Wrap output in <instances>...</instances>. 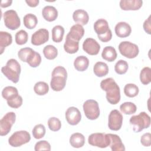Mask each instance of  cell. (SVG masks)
<instances>
[{
    "label": "cell",
    "mask_w": 151,
    "mask_h": 151,
    "mask_svg": "<svg viewBox=\"0 0 151 151\" xmlns=\"http://www.w3.org/2000/svg\"><path fill=\"white\" fill-rule=\"evenodd\" d=\"M15 42L19 45L25 44L28 39V33L23 29L19 30L18 31L15 36Z\"/></svg>",
    "instance_id": "obj_39"
},
{
    "label": "cell",
    "mask_w": 151,
    "mask_h": 151,
    "mask_svg": "<svg viewBox=\"0 0 151 151\" xmlns=\"http://www.w3.org/2000/svg\"><path fill=\"white\" fill-rule=\"evenodd\" d=\"M120 111L124 114H132L137 110L136 106L132 102H124L120 106Z\"/></svg>",
    "instance_id": "obj_34"
},
{
    "label": "cell",
    "mask_w": 151,
    "mask_h": 151,
    "mask_svg": "<svg viewBox=\"0 0 151 151\" xmlns=\"http://www.w3.org/2000/svg\"><path fill=\"white\" fill-rule=\"evenodd\" d=\"M94 29L101 41L107 42L111 40L112 38L111 31L106 19L101 18L97 20L94 24Z\"/></svg>",
    "instance_id": "obj_6"
},
{
    "label": "cell",
    "mask_w": 151,
    "mask_h": 151,
    "mask_svg": "<svg viewBox=\"0 0 151 151\" xmlns=\"http://www.w3.org/2000/svg\"><path fill=\"white\" fill-rule=\"evenodd\" d=\"M130 124L133 130L138 133L145 129H147L150 125V117L145 111L140 112L137 115L132 116L130 119Z\"/></svg>",
    "instance_id": "obj_5"
},
{
    "label": "cell",
    "mask_w": 151,
    "mask_h": 151,
    "mask_svg": "<svg viewBox=\"0 0 151 151\" xmlns=\"http://www.w3.org/2000/svg\"><path fill=\"white\" fill-rule=\"evenodd\" d=\"M48 126L49 129L53 132L58 131L61 127V122L57 117H50L48 120Z\"/></svg>",
    "instance_id": "obj_40"
},
{
    "label": "cell",
    "mask_w": 151,
    "mask_h": 151,
    "mask_svg": "<svg viewBox=\"0 0 151 151\" xmlns=\"http://www.w3.org/2000/svg\"><path fill=\"white\" fill-rule=\"evenodd\" d=\"M93 72L97 77H102L108 74L109 67L105 63L101 61L97 62L94 65Z\"/></svg>",
    "instance_id": "obj_26"
},
{
    "label": "cell",
    "mask_w": 151,
    "mask_h": 151,
    "mask_svg": "<svg viewBox=\"0 0 151 151\" xmlns=\"http://www.w3.org/2000/svg\"><path fill=\"white\" fill-rule=\"evenodd\" d=\"M34 149L35 151L40 150H51V145L46 140H40L35 145Z\"/></svg>",
    "instance_id": "obj_41"
},
{
    "label": "cell",
    "mask_w": 151,
    "mask_h": 151,
    "mask_svg": "<svg viewBox=\"0 0 151 151\" xmlns=\"http://www.w3.org/2000/svg\"><path fill=\"white\" fill-rule=\"evenodd\" d=\"M12 3V1L11 0H5V1H2L1 3V7L2 8H6L9 6Z\"/></svg>",
    "instance_id": "obj_46"
},
{
    "label": "cell",
    "mask_w": 151,
    "mask_h": 151,
    "mask_svg": "<svg viewBox=\"0 0 151 151\" xmlns=\"http://www.w3.org/2000/svg\"><path fill=\"white\" fill-rule=\"evenodd\" d=\"M49 40V32L45 28H41L35 31L31 36V43L34 45H41Z\"/></svg>",
    "instance_id": "obj_15"
},
{
    "label": "cell",
    "mask_w": 151,
    "mask_h": 151,
    "mask_svg": "<svg viewBox=\"0 0 151 151\" xmlns=\"http://www.w3.org/2000/svg\"><path fill=\"white\" fill-rule=\"evenodd\" d=\"M140 143L145 147H149L151 145V134L150 133L143 134L141 136Z\"/></svg>",
    "instance_id": "obj_43"
},
{
    "label": "cell",
    "mask_w": 151,
    "mask_h": 151,
    "mask_svg": "<svg viewBox=\"0 0 151 151\" xmlns=\"http://www.w3.org/2000/svg\"><path fill=\"white\" fill-rule=\"evenodd\" d=\"M84 34V29L82 25L80 24H75L73 25L67 36L74 41H78L82 38Z\"/></svg>",
    "instance_id": "obj_19"
},
{
    "label": "cell",
    "mask_w": 151,
    "mask_h": 151,
    "mask_svg": "<svg viewBox=\"0 0 151 151\" xmlns=\"http://www.w3.org/2000/svg\"><path fill=\"white\" fill-rule=\"evenodd\" d=\"M150 15L147 19H146L143 23V29L148 34H151V25H150Z\"/></svg>",
    "instance_id": "obj_44"
},
{
    "label": "cell",
    "mask_w": 151,
    "mask_h": 151,
    "mask_svg": "<svg viewBox=\"0 0 151 151\" xmlns=\"http://www.w3.org/2000/svg\"><path fill=\"white\" fill-rule=\"evenodd\" d=\"M21 68L19 63L14 58L9 59L6 65L1 68L2 74L14 83H17L19 79Z\"/></svg>",
    "instance_id": "obj_3"
},
{
    "label": "cell",
    "mask_w": 151,
    "mask_h": 151,
    "mask_svg": "<svg viewBox=\"0 0 151 151\" xmlns=\"http://www.w3.org/2000/svg\"><path fill=\"white\" fill-rule=\"evenodd\" d=\"M70 143L74 148H80L85 143V137L80 133H73L70 137Z\"/></svg>",
    "instance_id": "obj_24"
},
{
    "label": "cell",
    "mask_w": 151,
    "mask_h": 151,
    "mask_svg": "<svg viewBox=\"0 0 151 151\" xmlns=\"http://www.w3.org/2000/svg\"><path fill=\"white\" fill-rule=\"evenodd\" d=\"M52 40L55 42H60L63 38L64 28L61 25H55L51 31Z\"/></svg>",
    "instance_id": "obj_31"
},
{
    "label": "cell",
    "mask_w": 151,
    "mask_h": 151,
    "mask_svg": "<svg viewBox=\"0 0 151 151\" xmlns=\"http://www.w3.org/2000/svg\"><path fill=\"white\" fill-rule=\"evenodd\" d=\"M44 57L48 60H54L58 55L57 49L52 45H47L43 49Z\"/></svg>",
    "instance_id": "obj_33"
},
{
    "label": "cell",
    "mask_w": 151,
    "mask_h": 151,
    "mask_svg": "<svg viewBox=\"0 0 151 151\" xmlns=\"http://www.w3.org/2000/svg\"><path fill=\"white\" fill-rule=\"evenodd\" d=\"M34 92L38 96H43L48 92L49 86L45 82L38 81L34 85Z\"/></svg>",
    "instance_id": "obj_35"
},
{
    "label": "cell",
    "mask_w": 151,
    "mask_h": 151,
    "mask_svg": "<svg viewBox=\"0 0 151 151\" xmlns=\"http://www.w3.org/2000/svg\"><path fill=\"white\" fill-rule=\"evenodd\" d=\"M118 47L120 53L127 58H134L137 56L139 52L138 46L129 41L121 42Z\"/></svg>",
    "instance_id": "obj_9"
},
{
    "label": "cell",
    "mask_w": 151,
    "mask_h": 151,
    "mask_svg": "<svg viewBox=\"0 0 151 151\" xmlns=\"http://www.w3.org/2000/svg\"><path fill=\"white\" fill-rule=\"evenodd\" d=\"M18 95L17 88L13 86H6L2 91V96L6 101L16 97Z\"/></svg>",
    "instance_id": "obj_30"
},
{
    "label": "cell",
    "mask_w": 151,
    "mask_h": 151,
    "mask_svg": "<svg viewBox=\"0 0 151 151\" xmlns=\"http://www.w3.org/2000/svg\"><path fill=\"white\" fill-rule=\"evenodd\" d=\"M19 58L23 62L27 63L31 67L35 68L41 63L40 54L29 47H25L19 50L18 52Z\"/></svg>",
    "instance_id": "obj_4"
},
{
    "label": "cell",
    "mask_w": 151,
    "mask_h": 151,
    "mask_svg": "<svg viewBox=\"0 0 151 151\" xmlns=\"http://www.w3.org/2000/svg\"><path fill=\"white\" fill-rule=\"evenodd\" d=\"M129 68V65L127 61L123 60H119L114 65V70L118 74H125Z\"/></svg>",
    "instance_id": "obj_37"
},
{
    "label": "cell",
    "mask_w": 151,
    "mask_h": 151,
    "mask_svg": "<svg viewBox=\"0 0 151 151\" xmlns=\"http://www.w3.org/2000/svg\"><path fill=\"white\" fill-rule=\"evenodd\" d=\"M143 1L141 0H121L119 5L124 11L139 10L142 6Z\"/></svg>",
    "instance_id": "obj_17"
},
{
    "label": "cell",
    "mask_w": 151,
    "mask_h": 151,
    "mask_svg": "<svg viewBox=\"0 0 151 151\" xmlns=\"http://www.w3.org/2000/svg\"><path fill=\"white\" fill-rule=\"evenodd\" d=\"M109 136L110 137V145L112 151H124L125 150V147L122 142L120 137L115 134L109 133Z\"/></svg>",
    "instance_id": "obj_20"
},
{
    "label": "cell",
    "mask_w": 151,
    "mask_h": 151,
    "mask_svg": "<svg viewBox=\"0 0 151 151\" xmlns=\"http://www.w3.org/2000/svg\"><path fill=\"white\" fill-rule=\"evenodd\" d=\"M67 123L72 126L77 125L81 120V114L80 110L75 107H70L65 113Z\"/></svg>",
    "instance_id": "obj_14"
},
{
    "label": "cell",
    "mask_w": 151,
    "mask_h": 151,
    "mask_svg": "<svg viewBox=\"0 0 151 151\" xmlns=\"http://www.w3.org/2000/svg\"><path fill=\"white\" fill-rule=\"evenodd\" d=\"M83 49L88 54L96 55L99 52L100 45L96 40L91 38H87L83 42Z\"/></svg>",
    "instance_id": "obj_16"
},
{
    "label": "cell",
    "mask_w": 151,
    "mask_h": 151,
    "mask_svg": "<svg viewBox=\"0 0 151 151\" xmlns=\"http://www.w3.org/2000/svg\"><path fill=\"white\" fill-rule=\"evenodd\" d=\"M140 80L144 85H147L151 82V68L150 67H145L141 70Z\"/></svg>",
    "instance_id": "obj_36"
},
{
    "label": "cell",
    "mask_w": 151,
    "mask_h": 151,
    "mask_svg": "<svg viewBox=\"0 0 151 151\" xmlns=\"http://www.w3.org/2000/svg\"><path fill=\"white\" fill-rule=\"evenodd\" d=\"M89 65V60L84 55L77 57L74 61V66L76 70L78 71H84L86 70Z\"/></svg>",
    "instance_id": "obj_23"
},
{
    "label": "cell",
    "mask_w": 151,
    "mask_h": 151,
    "mask_svg": "<svg viewBox=\"0 0 151 151\" xmlns=\"http://www.w3.org/2000/svg\"><path fill=\"white\" fill-rule=\"evenodd\" d=\"M3 19L5 25L8 29L15 30L21 25V21L17 12L13 9L5 11L3 14Z\"/></svg>",
    "instance_id": "obj_10"
},
{
    "label": "cell",
    "mask_w": 151,
    "mask_h": 151,
    "mask_svg": "<svg viewBox=\"0 0 151 151\" xmlns=\"http://www.w3.org/2000/svg\"><path fill=\"white\" fill-rule=\"evenodd\" d=\"M64 49L68 54H74L79 49V42L76 41L66 36L65 41L64 44Z\"/></svg>",
    "instance_id": "obj_25"
},
{
    "label": "cell",
    "mask_w": 151,
    "mask_h": 151,
    "mask_svg": "<svg viewBox=\"0 0 151 151\" xmlns=\"http://www.w3.org/2000/svg\"><path fill=\"white\" fill-rule=\"evenodd\" d=\"M88 142L91 146L100 148H106L107 146H109L110 140L108 134L95 133L89 136Z\"/></svg>",
    "instance_id": "obj_11"
},
{
    "label": "cell",
    "mask_w": 151,
    "mask_h": 151,
    "mask_svg": "<svg viewBox=\"0 0 151 151\" xmlns=\"http://www.w3.org/2000/svg\"><path fill=\"white\" fill-rule=\"evenodd\" d=\"M51 76L50 86L52 90L55 91H60L63 90L67 78L66 69L62 66H57L54 68Z\"/></svg>",
    "instance_id": "obj_2"
},
{
    "label": "cell",
    "mask_w": 151,
    "mask_h": 151,
    "mask_svg": "<svg viewBox=\"0 0 151 151\" xmlns=\"http://www.w3.org/2000/svg\"><path fill=\"white\" fill-rule=\"evenodd\" d=\"M86 117L91 120L97 119L100 116V109L97 101L92 99L86 100L83 106Z\"/></svg>",
    "instance_id": "obj_8"
},
{
    "label": "cell",
    "mask_w": 151,
    "mask_h": 151,
    "mask_svg": "<svg viewBox=\"0 0 151 151\" xmlns=\"http://www.w3.org/2000/svg\"><path fill=\"white\" fill-rule=\"evenodd\" d=\"M73 18L74 22L81 25H86L89 20L88 13L83 9H77L73 14Z\"/></svg>",
    "instance_id": "obj_21"
},
{
    "label": "cell",
    "mask_w": 151,
    "mask_h": 151,
    "mask_svg": "<svg viewBox=\"0 0 151 151\" xmlns=\"http://www.w3.org/2000/svg\"><path fill=\"white\" fill-rule=\"evenodd\" d=\"M42 15L45 20L48 22H52L57 19L58 17V11L55 7L47 5L42 9Z\"/></svg>",
    "instance_id": "obj_22"
},
{
    "label": "cell",
    "mask_w": 151,
    "mask_h": 151,
    "mask_svg": "<svg viewBox=\"0 0 151 151\" xmlns=\"http://www.w3.org/2000/svg\"><path fill=\"white\" fill-rule=\"evenodd\" d=\"M117 55V54L115 48L111 46L104 47L101 52L102 58L109 62L114 61L116 59Z\"/></svg>",
    "instance_id": "obj_27"
},
{
    "label": "cell",
    "mask_w": 151,
    "mask_h": 151,
    "mask_svg": "<svg viewBox=\"0 0 151 151\" xmlns=\"http://www.w3.org/2000/svg\"><path fill=\"white\" fill-rule=\"evenodd\" d=\"M12 42V37L11 34L5 31L0 32V48L1 54H2L7 46L11 44Z\"/></svg>",
    "instance_id": "obj_28"
},
{
    "label": "cell",
    "mask_w": 151,
    "mask_h": 151,
    "mask_svg": "<svg viewBox=\"0 0 151 151\" xmlns=\"http://www.w3.org/2000/svg\"><path fill=\"white\" fill-rule=\"evenodd\" d=\"M115 33L118 37L125 38L129 37L132 32L130 25L126 22H119L115 26Z\"/></svg>",
    "instance_id": "obj_18"
},
{
    "label": "cell",
    "mask_w": 151,
    "mask_h": 151,
    "mask_svg": "<svg viewBox=\"0 0 151 151\" xmlns=\"http://www.w3.org/2000/svg\"><path fill=\"white\" fill-rule=\"evenodd\" d=\"M139 92V87L134 84L129 83L126 84L124 87V94L128 97H134L137 96Z\"/></svg>",
    "instance_id": "obj_32"
},
{
    "label": "cell",
    "mask_w": 151,
    "mask_h": 151,
    "mask_svg": "<svg viewBox=\"0 0 151 151\" xmlns=\"http://www.w3.org/2000/svg\"><path fill=\"white\" fill-rule=\"evenodd\" d=\"M7 104L9 107L12 108H19L22 104V98L21 96L18 95L12 99L7 100Z\"/></svg>",
    "instance_id": "obj_42"
},
{
    "label": "cell",
    "mask_w": 151,
    "mask_h": 151,
    "mask_svg": "<svg viewBox=\"0 0 151 151\" xmlns=\"http://www.w3.org/2000/svg\"><path fill=\"white\" fill-rule=\"evenodd\" d=\"M123 118V116L119 111L116 109L111 110L109 115V128L114 131L120 130L122 126Z\"/></svg>",
    "instance_id": "obj_13"
},
{
    "label": "cell",
    "mask_w": 151,
    "mask_h": 151,
    "mask_svg": "<svg viewBox=\"0 0 151 151\" xmlns=\"http://www.w3.org/2000/svg\"><path fill=\"white\" fill-rule=\"evenodd\" d=\"M25 2L30 7H35L38 5L40 1L39 0H27L25 1Z\"/></svg>",
    "instance_id": "obj_45"
},
{
    "label": "cell",
    "mask_w": 151,
    "mask_h": 151,
    "mask_svg": "<svg viewBox=\"0 0 151 151\" xmlns=\"http://www.w3.org/2000/svg\"><path fill=\"white\" fill-rule=\"evenodd\" d=\"M24 26L29 29H34L38 24L37 17L32 14H27L24 17L23 19Z\"/></svg>",
    "instance_id": "obj_29"
},
{
    "label": "cell",
    "mask_w": 151,
    "mask_h": 151,
    "mask_svg": "<svg viewBox=\"0 0 151 151\" xmlns=\"http://www.w3.org/2000/svg\"><path fill=\"white\" fill-rule=\"evenodd\" d=\"M45 127L42 124H38L34 126L32 129V133L33 137L36 139H40L43 137L45 134Z\"/></svg>",
    "instance_id": "obj_38"
},
{
    "label": "cell",
    "mask_w": 151,
    "mask_h": 151,
    "mask_svg": "<svg viewBox=\"0 0 151 151\" xmlns=\"http://www.w3.org/2000/svg\"><path fill=\"white\" fill-rule=\"evenodd\" d=\"M31 140L30 134L25 130L14 132L9 138L8 143L12 147H19L28 143Z\"/></svg>",
    "instance_id": "obj_7"
},
{
    "label": "cell",
    "mask_w": 151,
    "mask_h": 151,
    "mask_svg": "<svg viewBox=\"0 0 151 151\" xmlns=\"http://www.w3.org/2000/svg\"><path fill=\"white\" fill-rule=\"evenodd\" d=\"M101 88L106 92V99L111 104H116L120 100V87L112 78H107L100 83Z\"/></svg>",
    "instance_id": "obj_1"
},
{
    "label": "cell",
    "mask_w": 151,
    "mask_h": 151,
    "mask_svg": "<svg viewBox=\"0 0 151 151\" xmlns=\"http://www.w3.org/2000/svg\"><path fill=\"white\" fill-rule=\"evenodd\" d=\"M16 114L11 111L8 112L0 120V135L1 136L7 135L11 130L12 125L15 123Z\"/></svg>",
    "instance_id": "obj_12"
}]
</instances>
